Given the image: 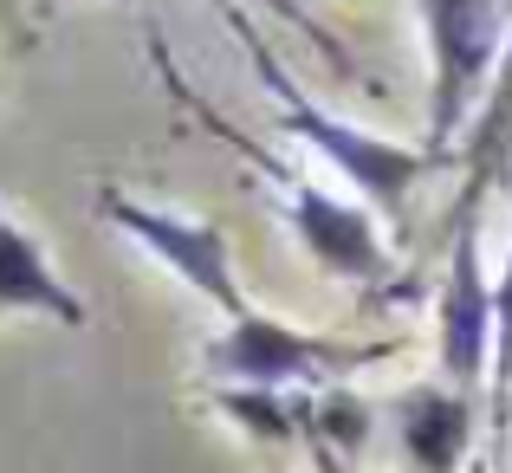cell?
Masks as SVG:
<instances>
[{
  "instance_id": "52a82bcc",
  "label": "cell",
  "mask_w": 512,
  "mask_h": 473,
  "mask_svg": "<svg viewBox=\"0 0 512 473\" xmlns=\"http://www.w3.org/2000/svg\"><path fill=\"white\" fill-rule=\"evenodd\" d=\"M396 435L409 473H461L480 435V396L454 383H415L396 396Z\"/></svg>"
},
{
  "instance_id": "5b68a950",
  "label": "cell",
  "mask_w": 512,
  "mask_h": 473,
  "mask_svg": "<svg viewBox=\"0 0 512 473\" xmlns=\"http://www.w3.org/2000/svg\"><path fill=\"white\" fill-rule=\"evenodd\" d=\"M98 214L111 227H124V234L137 240L150 260H163L188 292H201V299H208L221 318H247L253 312L247 292H240V279H234V253H227V234H221V227L182 221V214H169V208H150V201L124 195V188H104V195H98Z\"/></svg>"
},
{
  "instance_id": "4fadbf2b",
  "label": "cell",
  "mask_w": 512,
  "mask_h": 473,
  "mask_svg": "<svg viewBox=\"0 0 512 473\" xmlns=\"http://www.w3.org/2000/svg\"><path fill=\"white\" fill-rule=\"evenodd\" d=\"M325 473H338V461H325Z\"/></svg>"
},
{
  "instance_id": "7c38bea8",
  "label": "cell",
  "mask_w": 512,
  "mask_h": 473,
  "mask_svg": "<svg viewBox=\"0 0 512 473\" xmlns=\"http://www.w3.org/2000/svg\"><path fill=\"white\" fill-rule=\"evenodd\" d=\"M493 454H500V473H506V454H512V383H506V396L493 402Z\"/></svg>"
},
{
  "instance_id": "9c48e42d",
  "label": "cell",
  "mask_w": 512,
  "mask_h": 473,
  "mask_svg": "<svg viewBox=\"0 0 512 473\" xmlns=\"http://www.w3.org/2000/svg\"><path fill=\"white\" fill-rule=\"evenodd\" d=\"M467 182L493 188V182H512V39H506V59L493 72L487 98H480L474 124H467Z\"/></svg>"
},
{
  "instance_id": "8fae6325",
  "label": "cell",
  "mask_w": 512,
  "mask_h": 473,
  "mask_svg": "<svg viewBox=\"0 0 512 473\" xmlns=\"http://www.w3.org/2000/svg\"><path fill=\"white\" fill-rule=\"evenodd\" d=\"M512 383V253L506 273L493 279V376H487V402H500Z\"/></svg>"
},
{
  "instance_id": "3957f363",
  "label": "cell",
  "mask_w": 512,
  "mask_h": 473,
  "mask_svg": "<svg viewBox=\"0 0 512 473\" xmlns=\"http://www.w3.org/2000/svg\"><path fill=\"white\" fill-rule=\"evenodd\" d=\"M422 33L435 59V98H428V150L454 156V137L474 124L487 78L506 59V0H422Z\"/></svg>"
},
{
  "instance_id": "8992f818",
  "label": "cell",
  "mask_w": 512,
  "mask_h": 473,
  "mask_svg": "<svg viewBox=\"0 0 512 473\" xmlns=\"http://www.w3.org/2000/svg\"><path fill=\"white\" fill-rule=\"evenodd\" d=\"M286 221L299 234V247L312 253L325 273L338 279H357V286H383L389 279V247L376 234V221L350 201L325 195L312 182H286Z\"/></svg>"
},
{
  "instance_id": "7a4b0ae2",
  "label": "cell",
  "mask_w": 512,
  "mask_h": 473,
  "mask_svg": "<svg viewBox=\"0 0 512 473\" xmlns=\"http://www.w3.org/2000/svg\"><path fill=\"white\" fill-rule=\"evenodd\" d=\"M383 357H396V344H344V337H318L286 318L247 312L227 318V331L201 350V370L214 383H240V389H299V383L338 389L344 376L370 370Z\"/></svg>"
},
{
  "instance_id": "277c9868",
  "label": "cell",
  "mask_w": 512,
  "mask_h": 473,
  "mask_svg": "<svg viewBox=\"0 0 512 473\" xmlns=\"http://www.w3.org/2000/svg\"><path fill=\"white\" fill-rule=\"evenodd\" d=\"M480 201H487V188L467 182L461 227H454V253H448V279H441V305H435L441 383L474 389V396L493 376V279H487V260H480Z\"/></svg>"
},
{
  "instance_id": "6da1fadb",
  "label": "cell",
  "mask_w": 512,
  "mask_h": 473,
  "mask_svg": "<svg viewBox=\"0 0 512 473\" xmlns=\"http://www.w3.org/2000/svg\"><path fill=\"white\" fill-rule=\"evenodd\" d=\"M253 65H260V78L279 91V130L299 137L305 150H318L389 227H402L409 188L422 182L435 162H448V156H441V150H415V143H389V137H376V130H363V124H344V117L318 111V104L273 65V52H260V46H253Z\"/></svg>"
},
{
  "instance_id": "ba28073f",
  "label": "cell",
  "mask_w": 512,
  "mask_h": 473,
  "mask_svg": "<svg viewBox=\"0 0 512 473\" xmlns=\"http://www.w3.org/2000/svg\"><path fill=\"white\" fill-rule=\"evenodd\" d=\"M13 312H33V318H52V324H72L78 331V324H85V299L52 273L39 240L13 221L7 201H0V318H13Z\"/></svg>"
},
{
  "instance_id": "30bf717a",
  "label": "cell",
  "mask_w": 512,
  "mask_h": 473,
  "mask_svg": "<svg viewBox=\"0 0 512 473\" xmlns=\"http://www.w3.org/2000/svg\"><path fill=\"white\" fill-rule=\"evenodd\" d=\"M221 409L234 415L247 435H260V441H292L299 435V402H286V389H240V383H227Z\"/></svg>"
}]
</instances>
